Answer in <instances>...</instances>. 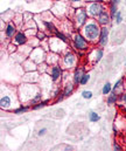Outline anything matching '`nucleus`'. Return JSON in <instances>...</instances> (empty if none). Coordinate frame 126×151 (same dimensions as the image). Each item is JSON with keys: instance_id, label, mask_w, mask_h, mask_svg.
<instances>
[{"instance_id": "obj_29", "label": "nucleus", "mask_w": 126, "mask_h": 151, "mask_svg": "<svg viewBox=\"0 0 126 151\" xmlns=\"http://www.w3.org/2000/svg\"><path fill=\"white\" fill-rule=\"evenodd\" d=\"M55 37H56V38H58V39H61L62 41H64V42H67V43H68V37H67L65 34H63L62 32H60V31H58V32H56V33H55Z\"/></svg>"}, {"instance_id": "obj_19", "label": "nucleus", "mask_w": 126, "mask_h": 151, "mask_svg": "<svg viewBox=\"0 0 126 151\" xmlns=\"http://www.w3.org/2000/svg\"><path fill=\"white\" fill-rule=\"evenodd\" d=\"M43 26H44V28L46 29H48V32H50V33H56V32H58V29H57V27L54 25V22L53 21H48V20H43Z\"/></svg>"}, {"instance_id": "obj_31", "label": "nucleus", "mask_w": 126, "mask_h": 151, "mask_svg": "<svg viewBox=\"0 0 126 151\" xmlns=\"http://www.w3.org/2000/svg\"><path fill=\"white\" fill-rule=\"evenodd\" d=\"M82 97L85 99V100H90L92 97V91H90V90H83L82 91Z\"/></svg>"}, {"instance_id": "obj_22", "label": "nucleus", "mask_w": 126, "mask_h": 151, "mask_svg": "<svg viewBox=\"0 0 126 151\" xmlns=\"http://www.w3.org/2000/svg\"><path fill=\"white\" fill-rule=\"evenodd\" d=\"M109 5H110V17H111V19H115L116 13L118 12V8H117V6H118V5H117L113 0H110Z\"/></svg>"}, {"instance_id": "obj_37", "label": "nucleus", "mask_w": 126, "mask_h": 151, "mask_svg": "<svg viewBox=\"0 0 126 151\" xmlns=\"http://www.w3.org/2000/svg\"><path fill=\"white\" fill-rule=\"evenodd\" d=\"M113 1H115V2H116V4H117V5H118V4H119V2H120V0H113Z\"/></svg>"}, {"instance_id": "obj_33", "label": "nucleus", "mask_w": 126, "mask_h": 151, "mask_svg": "<svg viewBox=\"0 0 126 151\" xmlns=\"http://www.w3.org/2000/svg\"><path fill=\"white\" fill-rule=\"evenodd\" d=\"M119 99H120V100H122L124 103H126V91H125V93H123L122 95H119Z\"/></svg>"}, {"instance_id": "obj_1", "label": "nucleus", "mask_w": 126, "mask_h": 151, "mask_svg": "<svg viewBox=\"0 0 126 151\" xmlns=\"http://www.w3.org/2000/svg\"><path fill=\"white\" fill-rule=\"evenodd\" d=\"M1 100H0V107L4 110H15L16 107L21 106L19 104L20 99H19V94L15 91L14 94H12V89H7L6 86H2V90H1Z\"/></svg>"}, {"instance_id": "obj_2", "label": "nucleus", "mask_w": 126, "mask_h": 151, "mask_svg": "<svg viewBox=\"0 0 126 151\" xmlns=\"http://www.w3.org/2000/svg\"><path fill=\"white\" fill-rule=\"evenodd\" d=\"M41 87L35 84V83H22L19 88H18V94H19V99L21 103H27L29 106L31 101L39 94L41 93Z\"/></svg>"}, {"instance_id": "obj_4", "label": "nucleus", "mask_w": 126, "mask_h": 151, "mask_svg": "<svg viewBox=\"0 0 126 151\" xmlns=\"http://www.w3.org/2000/svg\"><path fill=\"white\" fill-rule=\"evenodd\" d=\"M88 20H89V14L86 12V8L85 7L76 8V11L74 13V20H73L75 28H78V29L82 28L84 25L88 22Z\"/></svg>"}, {"instance_id": "obj_8", "label": "nucleus", "mask_w": 126, "mask_h": 151, "mask_svg": "<svg viewBox=\"0 0 126 151\" xmlns=\"http://www.w3.org/2000/svg\"><path fill=\"white\" fill-rule=\"evenodd\" d=\"M48 41H49V48H50L51 52H55V53L60 54L62 52H67L68 50L67 49L68 43L62 41L61 39L56 38V37H51L50 39H48Z\"/></svg>"}, {"instance_id": "obj_14", "label": "nucleus", "mask_w": 126, "mask_h": 151, "mask_svg": "<svg viewBox=\"0 0 126 151\" xmlns=\"http://www.w3.org/2000/svg\"><path fill=\"white\" fill-rule=\"evenodd\" d=\"M22 66H23V69L26 70V72H35V70H38V68H39V65L36 63V62H34L32 59H27L26 61H23V63H22Z\"/></svg>"}, {"instance_id": "obj_16", "label": "nucleus", "mask_w": 126, "mask_h": 151, "mask_svg": "<svg viewBox=\"0 0 126 151\" xmlns=\"http://www.w3.org/2000/svg\"><path fill=\"white\" fill-rule=\"evenodd\" d=\"M16 33H18V32H16V26H15L14 24L9 22V24L6 26V29H5V34H6V37H7L8 39H12L15 37Z\"/></svg>"}, {"instance_id": "obj_24", "label": "nucleus", "mask_w": 126, "mask_h": 151, "mask_svg": "<svg viewBox=\"0 0 126 151\" xmlns=\"http://www.w3.org/2000/svg\"><path fill=\"white\" fill-rule=\"evenodd\" d=\"M103 54H104L103 48H98V49H96V50H95V59H93V62H95V63H98V62L102 60Z\"/></svg>"}, {"instance_id": "obj_28", "label": "nucleus", "mask_w": 126, "mask_h": 151, "mask_svg": "<svg viewBox=\"0 0 126 151\" xmlns=\"http://www.w3.org/2000/svg\"><path fill=\"white\" fill-rule=\"evenodd\" d=\"M35 37L39 39L40 41H43V40H47V39H48L47 38V34H46L43 31H41V29H39V31L36 32V35H35Z\"/></svg>"}, {"instance_id": "obj_32", "label": "nucleus", "mask_w": 126, "mask_h": 151, "mask_svg": "<svg viewBox=\"0 0 126 151\" xmlns=\"http://www.w3.org/2000/svg\"><path fill=\"white\" fill-rule=\"evenodd\" d=\"M115 20H116V24H117V25H119V24L123 21V15H122V12H120V11H118V12L116 13Z\"/></svg>"}, {"instance_id": "obj_15", "label": "nucleus", "mask_w": 126, "mask_h": 151, "mask_svg": "<svg viewBox=\"0 0 126 151\" xmlns=\"http://www.w3.org/2000/svg\"><path fill=\"white\" fill-rule=\"evenodd\" d=\"M13 40H14L15 45H20V46H23V45H26L28 42V38H27L26 33L25 32H21V31L15 34V37L13 38Z\"/></svg>"}, {"instance_id": "obj_27", "label": "nucleus", "mask_w": 126, "mask_h": 151, "mask_svg": "<svg viewBox=\"0 0 126 151\" xmlns=\"http://www.w3.org/2000/svg\"><path fill=\"white\" fill-rule=\"evenodd\" d=\"M89 119H90V122L95 123V122H98L100 119V116L96 113V111H90L89 113Z\"/></svg>"}, {"instance_id": "obj_21", "label": "nucleus", "mask_w": 126, "mask_h": 151, "mask_svg": "<svg viewBox=\"0 0 126 151\" xmlns=\"http://www.w3.org/2000/svg\"><path fill=\"white\" fill-rule=\"evenodd\" d=\"M118 99H119V95L116 94V93H113V91H111V93L107 95L106 103H107L109 106H113V104H116V102L118 101Z\"/></svg>"}, {"instance_id": "obj_10", "label": "nucleus", "mask_w": 126, "mask_h": 151, "mask_svg": "<svg viewBox=\"0 0 126 151\" xmlns=\"http://www.w3.org/2000/svg\"><path fill=\"white\" fill-rule=\"evenodd\" d=\"M64 69L61 67V65H55V66H50L49 69H48V74L50 75V77L53 78L54 82H57V81H61L62 80V76H63V72Z\"/></svg>"}, {"instance_id": "obj_23", "label": "nucleus", "mask_w": 126, "mask_h": 151, "mask_svg": "<svg viewBox=\"0 0 126 151\" xmlns=\"http://www.w3.org/2000/svg\"><path fill=\"white\" fill-rule=\"evenodd\" d=\"M31 108H32V107H31V106H28V104H21V106H19V107L14 110V114H16V115L23 114V113H26V111H28Z\"/></svg>"}, {"instance_id": "obj_35", "label": "nucleus", "mask_w": 126, "mask_h": 151, "mask_svg": "<svg viewBox=\"0 0 126 151\" xmlns=\"http://www.w3.org/2000/svg\"><path fill=\"white\" fill-rule=\"evenodd\" d=\"M46 131H47V129H46V128H43V129H41V130L39 131V136H43V135L46 134Z\"/></svg>"}, {"instance_id": "obj_34", "label": "nucleus", "mask_w": 126, "mask_h": 151, "mask_svg": "<svg viewBox=\"0 0 126 151\" xmlns=\"http://www.w3.org/2000/svg\"><path fill=\"white\" fill-rule=\"evenodd\" d=\"M70 2L73 5H80L81 2H83V0H70Z\"/></svg>"}, {"instance_id": "obj_12", "label": "nucleus", "mask_w": 126, "mask_h": 151, "mask_svg": "<svg viewBox=\"0 0 126 151\" xmlns=\"http://www.w3.org/2000/svg\"><path fill=\"white\" fill-rule=\"evenodd\" d=\"M107 41H109V28L107 26H103L100 29V35H99V40L97 43L100 47H105L107 45Z\"/></svg>"}, {"instance_id": "obj_20", "label": "nucleus", "mask_w": 126, "mask_h": 151, "mask_svg": "<svg viewBox=\"0 0 126 151\" xmlns=\"http://www.w3.org/2000/svg\"><path fill=\"white\" fill-rule=\"evenodd\" d=\"M123 83H124V80H123V78L118 80V81L116 82V84L112 87V91L116 93V94H118V95H122V94L124 93V91H123Z\"/></svg>"}, {"instance_id": "obj_7", "label": "nucleus", "mask_w": 126, "mask_h": 151, "mask_svg": "<svg viewBox=\"0 0 126 151\" xmlns=\"http://www.w3.org/2000/svg\"><path fill=\"white\" fill-rule=\"evenodd\" d=\"M73 46L78 52H85V50H88V48L90 46V42L84 38L83 34L75 33L74 37H73Z\"/></svg>"}, {"instance_id": "obj_6", "label": "nucleus", "mask_w": 126, "mask_h": 151, "mask_svg": "<svg viewBox=\"0 0 126 151\" xmlns=\"http://www.w3.org/2000/svg\"><path fill=\"white\" fill-rule=\"evenodd\" d=\"M76 62H77V56H76L73 52L67 50V52L64 53V55L61 58L60 65H61V67H62L63 69H71V68L75 67Z\"/></svg>"}, {"instance_id": "obj_36", "label": "nucleus", "mask_w": 126, "mask_h": 151, "mask_svg": "<svg viewBox=\"0 0 126 151\" xmlns=\"http://www.w3.org/2000/svg\"><path fill=\"white\" fill-rule=\"evenodd\" d=\"M113 149H115V150H122V147H119L117 143H115V144H113Z\"/></svg>"}, {"instance_id": "obj_9", "label": "nucleus", "mask_w": 126, "mask_h": 151, "mask_svg": "<svg viewBox=\"0 0 126 151\" xmlns=\"http://www.w3.org/2000/svg\"><path fill=\"white\" fill-rule=\"evenodd\" d=\"M29 59H32L34 62H36L38 65H40L42 62H46L47 59V52L42 48L41 46L34 47L31 53H29Z\"/></svg>"}, {"instance_id": "obj_11", "label": "nucleus", "mask_w": 126, "mask_h": 151, "mask_svg": "<svg viewBox=\"0 0 126 151\" xmlns=\"http://www.w3.org/2000/svg\"><path fill=\"white\" fill-rule=\"evenodd\" d=\"M40 78H41V73L35 70V72H27L22 80L28 83H36L40 81Z\"/></svg>"}, {"instance_id": "obj_25", "label": "nucleus", "mask_w": 126, "mask_h": 151, "mask_svg": "<svg viewBox=\"0 0 126 151\" xmlns=\"http://www.w3.org/2000/svg\"><path fill=\"white\" fill-rule=\"evenodd\" d=\"M111 91H112V84H111L110 82H106V83L103 86V89H102V94L106 96V95H109Z\"/></svg>"}, {"instance_id": "obj_18", "label": "nucleus", "mask_w": 126, "mask_h": 151, "mask_svg": "<svg viewBox=\"0 0 126 151\" xmlns=\"http://www.w3.org/2000/svg\"><path fill=\"white\" fill-rule=\"evenodd\" d=\"M84 74H85V73H84V70L82 68H76L75 72H74V75H73V82H74L76 86H78Z\"/></svg>"}, {"instance_id": "obj_30", "label": "nucleus", "mask_w": 126, "mask_h": 151, "mask_svg": "<svg viewBox=\"0 0 126 151\" xmlns=\"http://www.w3.org/2000/svg\"><path fill=\"white\" fill-rule=\"evenodd\" d=\"M89 81H90V74H86V73H85L83 75V77H82V80H81V82H80V84H81V86H85Z\"/></svg>"}, {"instance_id": "obj_13", "label": "nucleus", "mask_w": 126, "mask_h": 151, "mask_svg": "<svg viewBox=\"0 0 126 151\" xmlns=\"http://www.w3.org/2000/svg\"><path fill=\"white\" fill-rule=\"evenodd\" d=\"M97 22L100 25V26H107L110 22H111V17H110V13H107V11H104L102 12L97 18Z\"/></svg>"}, {"instance_id": "obj_3", "label": "nucleus", "mask_w": 126, "mask_h": 151, "mask_svg": "<svg viewBox=\"0 0 126 151\" xmlns=\"http://www.w3.org/2000/svg\"><path fill=\"white\" fill-rule=\"evenodd\" d=\"M100 25L97 22V20L89 19L88 22L82 27V34L90 43H97L100 35Z\"/></svg>"}, {"instance_id": "obj_26", "label": "nucleus", "mask_w": 126, "mask_h": 151, "mask_svg": "<svg viewBox=\"0 0 126 151\" xmlns=\"http://www.w3.org/2000/svg\"><path fill=\"white\" fill-rule=\"evenodd\" d=\"M49 103V100H44V101H40L39 103H36V104H34V106H32V109L33 110H39V109H42V108H44L47 104Z\"/></svg>"}, {"instance_id": "obj_17", "label": "nucleus", "mask_w": 126, "mask_h": 151, "mask_svg": "<svg viewBox=\"0 0 126 151\" xmlns=\"http://www.w3.org/2000/svg\"><path fill=\"white\" fill-rule=\"evenodd\" d=\"M75 86H76V84H75L74 82H68V83L64 84V88H63V90H62V94L64 95V97H68V96H70V95L74 93Z\"/></svg>"}, {"instance_id": "obj_5", "label": "nucleus", "mask_w": 126, "mask_h": 151, "mask_svg": "<svg viewBox=\"0 0 126 151\" xmlns=\"http://www.w3.org/2000/svg\"><path fill=\"white\" fill-rule=\"evenodd\" d=\"M85 8H86L89 17H91V18H97L102 12L105 11V7H104V4L102 2V0L90 1L88 5H85Z\"/></svg>"}]
</instances>
